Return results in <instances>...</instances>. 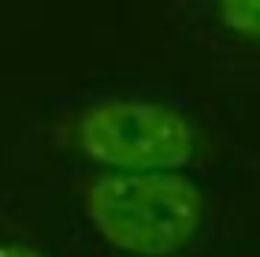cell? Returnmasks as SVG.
<instances>
[{"label":"cell","instance_id":"6da1fadb","mask_svg":"<svg viewBox=\"0 0 260 257\" xmlns=\"http://www.w3.org/2000/svg\"><path fill=\"white\" fill-rule=\"evenodd\" d=\"M86 216L115 250L171 257L205 224V194L179 172H112L86 186Z\"/></svg>","mask_w":260,"mask_h":257},{"label":"cell","instance_id":"7a4b0ae2","mask_svg":"<svg viewBox=\"0 0 260 257\" xmlns=\"http://www.w3.org/2000/svg\"><path fill=\"white\" fill-rule=\"evenodd\" d=\"M78 149L115 172H175L193 160L197 131L160 101H97L78 120Z\"/></svg>","mask_w":260,"mask_h":257},{"label":"cell","instance_id":"3957f363","mask_svg":"<svg viewBox=\"0 0 260 257\" xmlns=\"http://www.w3.org/2000/svg\"><path fill=\"white\" fill-rule=\"evenodd\" d=\"M219 19L227 30L260 41V0H219Z\"/></svg>","mask_w":260,"mask_h":257},{"label":"cell","instance_id":"277c9868","mask_svg":"<svg viewBox=\"0 0 260 257\" xmlns=\"http://www.w3.org/2000/svg\"><path fill=\"white\" fill-rule=\"evenodd\" d=\"M0 257H45V253L26 242H0Z\"/></svg>","mask_w":260,"mask_h":257}]
</instances>
